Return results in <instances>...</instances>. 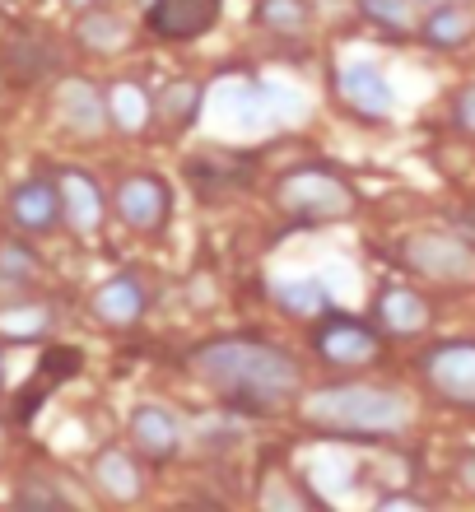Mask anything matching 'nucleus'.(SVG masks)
<instances>
[{"mask_svg":"<svg viewBox=\"0 0 475 512\" xmlns=\"http://www.w3.org/2000/svg\"><path fill=\"white\" fill-rule=\"evenodd\" d=\"M191 373L247 415H275L299 391V368L271 340H210L191 354Z\"/></svg>","mask_w":475,"mask_h":512,"instance_id":"obj_1","label":"nucleus"},{"mask_svg":"<svg viewBox=\"0 0 475 512\" xmlns=\"http://www.w3.org/2000/svg\"><path fill=\"white\" fill-rule=\"evenodd\" d=\"M303 424H313L322 433H345V438H392V433L406 429V401L387 387H326L313 391L308 401L299 405Z\"/></svg>","mask_w":475,"mask_h":512,"instance_id":"obj_2","label":"nucleus"},{"mask_svg":"<svg viewBox=\"0 0 475 512\" xmlns=\"http://www.w3.org/2000/svg\"><path fill=\"white\" fill-rule=\"evenodd\" d=\"M275 201L280 210L303 224H336V219H350L359 210V196L340 173L331 168H294V173L280 177L275 187Z\"/></svg>","mask_w":475,"mask_h":512,"instance_id":"obj_3","label":"nucleus"},{"mask_svg":"<svg viewBox=\"0 0 475 512\" xmlns=\"http://www.w3.org/2000/svg\"><path fill=\"white\" fill-rule=\"evenodd\" d=\"M401 261L415 275H429V280L443 284L475 280V252L457 243L452 233H410V238H401Z\"/></svg>","mask_w":475,"mask_h":512,"instance_id":"obj_4","label":"nucleus"},{"mask_svg":"<svg viewBox=\"0 0 475 512\" xmlns=\"http://www.w3.org/2000/svg\"><path fill=\"white\" fill-rule=\"evenodd\" d=\"M313 350H317V359L331 368H364L378 359L382 340H378V331L368 322H359V317L331 312V317H322V326L313 331Z\"/></svg>","mask_w":475,"mask_h":512,"instance_id":"obj_5","label":"nucleus"},{"mask_svg":"<svg viewBox=\"0 0 475 512\" xmlns=\"http://www.w3.org/2000/svg\"><path fill=\"white\" fill-rule=\"evenodd\" d=\"M429 387L443 396L448 405L475 410V340H448L420 359Z\"/></svg>","mask_w":475,"mask_h":512,"instance_id":"obj_6","label":"nucleus"},{"mask_svg":"<svg viewBox=\"0 0 475 512\" xmlns=\"http://www.w3.org/2000/svg\"><path fill=\"white\" fill-rule=\"evenodd\" d=\"M117 215H122L126 229L136 233H159L173 215V191L168 182L154 173H136L126 177L122 187H117Z\"/></svg>","mask_w":475,"mask_h":512,"instance_id":"obj_7","label":"nucleus"},{"mask_svg":"<svg viewBox=\"0 0 475 512\" xmlns=\"http://www.w3.org/2000/svg\"><path fill=\"white\" fill-rule=\"evenodd\" d=\"M219 10H224V0H150L145 28L168 42H191L215 28Z\"/></svg>","mask_w":475,"mask_h":512,"instance_id":"obj_8","label":"nucleus"},{"mask_svg":"<svg viewBox=\"0 0 475 512\" xmlns=\"http://www.w3.org/2000/svg\"><path fill=\"white\" fill-rule=\"evenodd\" d=\"M336 89L368 122H387L392 117V84H387V75L373 61H345L336 70Z\"/></svg>","mask_w":475,"mask_h":512,"instance_id":"obj_9","label":"nucleus"},{"mask_svg":"<svg viewBox=\"0 0 475 512\" xmlns=\"http://www.w3.org/2000/svg\"><path fill=\"white\" fill-rule=\"evenodd\" d=\"M10 219L24 233H52L61 219H66V205H61V187L52 177H28L10 191Z\"/></svg>","mask_w":475,"mask_h":512,"instance_id":"obj_10","label":"nucleus"},{"mask_svg":"<svg viewBox=\"0 0 475 512\" xmlns=\"http://www.w3.org/2000/svg\"><path fill=\"white\" fill-rule=\"evenodd\" d=\"M56 103H61V122L80 135H98L112 122L108 117V94H98L89 80H66L56 89Z\"/></svg>","mask_w":475,"mask_h":512,"instance_id":"obj_11","label":"nucleus"},{"mask_svg":"<svg viewBox=\"0 0 475 512\" xmlns=\"http://www.w3.org/2000/svg\"><path fill=\"white\" fill-rule=\"evenodd\" d=\"M145 284L136 280V275H112V280L98 284V294H94V312H98V322H108V326H136L140 317H145Z\"/></svg>","mask_w":475,"mask_h":512,"instance_id":"obj_12","label":"nucleus"},{"mask_svg":"<svg viewBox=\"0 0 475 512\" xmlns=\"http://www.w3.org/2000/svg\"><path fill=\"white\" fill-rule=\"evenodd\" d=\"M471 38H475V19L462 10V5L438 0V5H429V14L420 19V42L434 47V52H457V47H466Z\"/></svg>","mask_w":475,"mask_h":512,"instance_id":"obj_13","label":"nucleus"},{"mask_svg":"<svg viewBox=\"0 0 475 512\" xmlns=\"http://www.w3.org/2000/svg\"><path fill=\"white\" fill-rule=\"evenodd\" d=\"M56 187H61V205H66V219L75 233H94L98 219H103V191L94 187V177L89 173H61L56 177Z\"/></svg>","mask_w":475,"mask_h":512,"instance_id":"obj_14","label":"nucleus"},{"mask_svg":"<svg viewBox=\"0 0 475 512\" xmlns=\"http://www.w3.org/2000/svg\"><path fill=\"white\" fill-rule=\"evenodd\" d=\"M131 438H136V447L150 461H168L177 452V424L159 405H140L136 415H131Z\"/></svg>","mask_w":475,"mask_h":512,"instance_id":"obj_15","label":"nucleus"},{"mask_svg":"<svg viewBox=\"0 0 475 512\" xmlns=\"http://www.w3.org/2000/svg\"><path fill=\"white\" fill-rule=\"evenodd\" d=\"M94 480H98V489H103L108 499H117V503L140 499V489H145V475L136 471V461L126 457V452H117V447L98 452V461H94Z\"/></svg>","mask_w":475,"mask_h":512,"instance_id":"obj_16","label":"nucleus"},{"mask_svg":"<svg viewBox=\"0 0 475 512\" xmlns=\"http://www.w3.org/2000/svg\"><path fill=\"white\" fill-rule=\"evenodd\" d=\"M378 322L396 336H415L429 326V303H424L415 289H387L378 298Z\"/></svg>","mask_w":475,"mask_h":512,"instance_id":"obj_17","label":"nucleus"},{"mask_svg":"<svg viewBox=\"0 0 475 512\" xmlns=\"http://www.w3.org/2000/svg\"><path fill=\"white\" fill-rule=\"evenodd\" d=\"M75 373H80V350H52V354H42L38 382H33V387L19 396V415L28 419V415H33V410L42 405V396H47V391L61 387V382L75 378Z\"/></svg>","mask_w":475,"mask_h":512,"instance_id":"obj_18","label":"nucleus"},{"mask_svg":"<svg viewBox=\"0 0 475 512\" xmlns=\"http://www.w3.org/2000/svg\"><path fill=\"white\" fill-rule=\"evenodd\" d=\"M108 117L117 126H122L126 135H136V131H145L150 126V117H154V108H150V98H145V89L140 84H112L108 89Z\"/></svg>","mask_w":475,"mask_h":512,"instance_id":"obj_19","label":"nucleus"},{"mask_svg":"<svg viewBox=\"0 0 475 512\" xmlns=\"http://www.w3.org/2000/svg\"><path fill=\"white\" fill-rule=\"evenodd\" d=\"M313 19L308 0H257V24L271 33H303Z\"/></svg>","mask_w":475,"mask_h":512,"instance_id":"obj_20","label":"nucleus"},{"mask_svg":"<svg viewBox=\"0 0 475 512\" xmlns=\"http://www.w3.org/2000/svg\"><path fill=\"white\" fill-rule=\"evenodd\" d=\"M368 24L387 28V33H415V0H359Z\"/></svg>","mask_w":475,"mask_h":512,"instance_id":"obj_21","label":"nucleus"},{"mask_svg":"<svg viewBox=\"0 0 475 512\" xmlns=\"http://www.w3.org/2000/svg\"><path fill=\"white\" fill-rule=\"evenodd\" d=\"M80 38L94 47V52H117L126 42V28L117 14H103V10H84V24H80Z\"/></svg>","mask_w":475,"mask_h":512,"instance_id":"obj_22","label":"nucleus"},{"mask_svg":"<svg viewBox=\"0 0 475 512\" xmlns=\"http://www.w3.org/2000/svg\"><path fill=\"white\" fill-rule=\"evenodd\" d=\"M163 122L168 126H191L196 122V112H201V84H191V80H182V84H173L168 94H163Z\"/></svg>","mask_w":475,"mask_h":512,"instance_id":"obj_23","label":"nucleus"},{"mask_svg":"<svg viewBox=\"0 0 475 512\" xmlns=\"http://www.w3.org/2000/svg\"><path fill=\"white\" fill-rule=\"evenodd\" d=\"M280 303H285V312H294V317H317V312L326 308V294L317 280H285L280 284Z\"/></svg>","mask_w":475,"mask_h":512,"instance_id":"obj_24","label":"nucleus"},{"mask_svg":"<svg viewBox=\"0 0 475 512\" xmlns=\"http://www.w3.org/2000/svg\"><path fill=\"white\" fill-rule=\"evenodd\" d=\"M47 308H10V312H0V336H10V340H33L47 331Z\"/></svg>","mask_w":475,"mask_h":512,"instance_id":"obj_25","label":"nucleus"},{"mask_svg":"<svg viewBox=\"0 0 475 512\" xmlns=\"http://www.w3.org/2000/svg\"><path fill=\"white\" fill-rule=\"evenodd\" d=\"M33 270H38V256L28 252L24 243H0V284H14V289H19Z\"/></svg>","mask_w":475,"mask_h":512,"instance_id":"obj_26","label":"nucleus"},{"mask_svg":"<svg viewBox=\"0 0 475 512\" xmlns=\"http://www.w3.org/2000/svg\"><path fill=\"white\" fill-rule=\"evenodd\" d=\"M452 117H457V126H462L466 135H475V84H466L462 94H457V103H452Z\"/></svg>","mask_w":475,"mask_h":512,"instance_id":"obj_27","label":"nucleus"},{"mask_svg":"<svg viewBox=\"0 0 475 512\" xmlns=\"http://www.w3.org/2000/svg\"><path fill=\"white\" fill-rule=\"evenodd\" d=\"M19 503H33V508H38V503H61V494H56V489H42V485H24L19 489Z\"/></svg>","mask_w":475,"mask_h":512,"instance_id":"obj_28","label":"nucleus"},{"mask_svg":"<svg viewBox=\"0 0 475 512\" xmlns=\"http://www.w3.org/2000/svg\"><path fill=\"white\" fill-rule=\"evenodd\" d=\"M378 508H424V499H415V494H382Z\"/></svg>","mask_w":475,"mask_h":512,"instance_id":"obj_29","label":"nucleus"},{"mask_svg":"<svg viewBox=\"0 0 475 512\" xmlns=\"http://www.w3.org/2000/svg\"><path fill=\"white\" fill-rule=\"evenodd\" d=\"M457 475H462V489H471L475 494V457H466L462 466H457Z\"/></svg>","mask_w":475,"mask_h":512,"instance_id":"obj_30","label":"nucleus"},{"mask_svg":"<svg viewBox=\"0 0 475 512\" xmlns=\"http://www.w3.org/2000/svg\"><path fill=\"white\" fill-rule=\"evenodd\" d=\"M66 5H70V10H94L98 0H66Z\"/></svg>","mask_w":475,"mask_h":512,"instance_id":"obj_31","label":"nucleus"},{"mask_svg":"<svg viewBox=\"0 0 475 512\" xmlns=\"http://www.w3.org/2000/svg\"><path fill=\"white\" fill-rule=\"evenodd\" d=\"M420 5H438V0H420Z\"/></svg>","mask_w":475,"mask_h":512,"instance_id":"obj_32","label":"nucleus"},{"mask_svg":"<svg viewBox=\"0 0 475 512\" xmlns=\"http://www.w3.org/2000/svg\"><path fill=\"white\" fill-rule=\"evenodd\" d=\"M0 443H5V429H0Z\"/></svg>","mask_w":475,"mask_h":512,"instance_id":"obj_33","label":"nucleus"},{"mask_svg":"<svg viewBox=\"0 0 475 512\" xmlns=\"http://www.w3.org/2000/svg\"><path fill=\"white\" fill-rule=\"evenodd\" d=\"M0 382H5V373H0Z\"/></svg>","mask_w":475,"mask_h":512,"instance_id":"obj_34","label":"nucleus"}]
</instances>
